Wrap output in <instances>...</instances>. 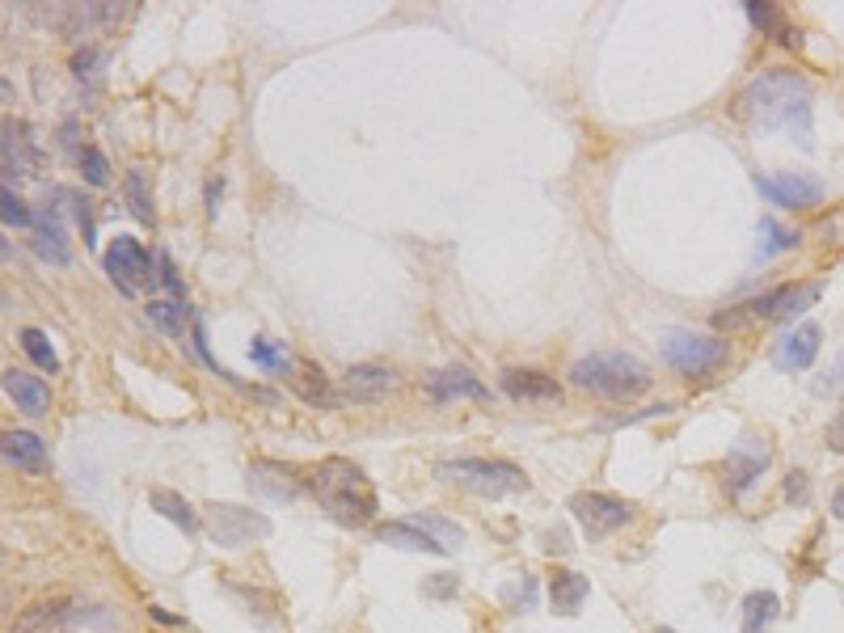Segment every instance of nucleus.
I'll list each match as a JSON object with an SVG mask.
<instances>
[{
    "mask_svg": "<svg viewBox=\"0 0 844 633\" xmlns=\"http://www.w3.org/2000/svg\"><path fill=\"white\" fill-rule=\"evenodd\" d=\"M832 516L844 523V482L836 486V495H832Z\"/></svg>",
    "mask_w": 844,
    "mask_h": 633,
    "instance_id": "45",
    "label": "nucleus"
},
{
    "mask_svg": "<svg viewBox=\"0 0 844 633\" xmlns=\"http://www.w3.org/2000/svg\"><path fill=\"white\" fill-rule=\"evenodd\" d=\"M144 313H148V321L165 334V338H187V304L182 301H153L144 304Z\"/></svg>",
    "mask_w": 844,
    "mask_h": 633,
    "instance_id": "25",
    "label": "nucleus"
},
{
    "mask_svg": "<svg viewBox=\"0 0 844 633\" xmlns=\"http://www.w3.org/2000/svg\"><path fill=\"white\" fill-rule=\"evenodd\" d=\"M123 194H127V203H132V212H136L139 224L157 221V212H153V194H148V186H144V173H139V169H132V173H127V182H123Z\"/></svg>",
    "mask_w": 844,
    "mask_h": 633,
    "instance_id": "32",
    "label": "nucleus"
},
{
    "mask_svg": "<svg viewBox=\"0 0 844 633\" xmlns=\"http://www.w3.org/2000/svg\"><path fill=\"white\" fill-rule=\"evenodd\" d=\"M68 612H72L68 600H38V604H30L26 612H18L13 633H47L52 625H64Z\"/></svg>",
    "mask_w": 844,
    "mask_h": 633,
    "instance_id": "22",
    "label": "nucleus"
},
{
    "mask_svg": "<svg viewBox=\"0 0 844 633\" xmlns=\"http://www.w3.org/2000/svg\"><path fill=\"white\" fill-rule=\"evenodd\" d=\"M161 283H165V287H169V292H173V296H187V283L178 279V271H173V262H169L165 253H161Z\"/></svg>",
    "mask_w": 844,
    "mask_h": 633,
    "instance_id": "43",
    "label": "nucleus"
},
{
    "mask_svg": "<svg viewBox=\"0 0 844 633\" xmlns=\"http://www.w3.org/2000/svg\"><path fill=\"white\" fill-rule=\"evenodd\" d=\"M423 388H427V397H431L436 406H452V402H491V388L482 385L469 368H439V372H431V376L423 381Z\"/></svg>",
    "mask_w": 844,
    "mask_h": 633,
    "instance_id": "11",
    "label": "nucleus"
},
{
    "mask_svg": "<svg viewBox=\"0 0 844 633\" xmlns=\"http://www.w3.org/2000/svg\"><path fill=\"white\" fill-rule=\"evenodd\" d=\"M663 633H672V630H663Z\"/></svg>",
    "mask_w": 844,
    "mask_h": 633,
    "instance_id": "47",
    "label": "nucleus"
},
{
    "mask_svg": "<svg viewBox=\"0 0 844 633\" xmlns=\"http://www.w3.org/2000/svg\"><path fill=\"white\" fill-rule=\"evenodd\" d=\"M747 18H752V26L781 34L777 43H786V47H794V43H798V30H790L786 22H781V9H777V4H768V0H747Z\"/></svg>",
    "mask_w": 844,
    "mask_h": 633,
    "instance_id": "28",
    "label": "nucleus"
},
{
    "mask_svg": "<svg viewBox=\"0 0 844 633\" xmlns=\"http://www.w3.org/2000/svg\"><path fill=\"white\" fill-rule=\"evenodd\" d=\"M781 495L790 498V502H798V507H807V502H811V482H807V473H802V468L786 473V486H781Z\"/></svg>",
    "mask_w": 844,
    "mask_h": 633,
    "instance_id": "37",
    "label": "nucleus"
},
{
    "mask_svg": "<svg viewBox=\"0 0 844 633\" xmlns=\"http://www.w3.org/2000/svg\"><path fill=\"white\" fill-rule=\"evenodd\" d=\"M98 64H102V52H98V47H81V52H77V56H72V72H77V77H81V81H89V77H93V68H98Z\"/></svg>",
    "mask_w": 844,
    "mask_h": 633,
    "instance_id": "41",
    "label": "nucleus"
},
{
    "mask_svg": "<svg viewBox=\"0 0 844 633\" xmlns=\"http://www.w3.org/2000/svg\"><path fill=\"white\" fill-rule=\"evenodd\" d=\"M659 351H663V359L680 376H697V381H706V376L722 372L731 363V347L722 338L701 330H684V326H672V330L659 334Z\"/></svg>",
    "mask_w": 844,
    "mask_h": 633,
    "instance_id": "5",
    "label": "nucleus"
},
{
    "mask_svg": "<svg viewBox=\"0 0 844 633\" xmlns=\"http://www.w3.org/2000/svg\"><path fill=\"white\" fill-rule=\"evenodd\" d=\"M59 199L72 203V216H77V224H81L85 246H93V207H89V199H81L77 191H59Z\"/></svg>",
    "mask_w": 844,
    "mask_h": 633,
    "instance_id": "35",
    "label": "nucleus"
},
{
    "mask_svg": "<svg viewBox=\"0 0 844 633\" xmlns=\"http://www.w3.org/2000/svg\"><path fill=\"white\" fill-rule=\"evenodd\" d=\"M304 486L342 528H368L376 520V490H372L368 473L347 456H329L322 465H313Z\"/></svg>",
    "mask_w": 844,
    "mask_h": 633,
    "instance_id": "2",
    "label": "nucleus"
},
{
    "mask_svg": "<svg viewBox=\"0 0 844 633\" xmlns=\"http://www.w3.org/2000/svg\"><path fill=\"white\" fill-rule=\"evenodd\" d=\"M739 114L752 118L761 132H786L802 148H815V123H811V84L798 72L773 68L739 93Z\"/></svg>",
    "mask_w": 844,
    "mask_h": 633,
    "instance_id": "1",
    "label": "nucleus"
},
{
    "mask_svg": "<svg viewBox=\"0 0 844 633\" xmlns=\"http://www.w3.org/2000/svg\"><path fill=\"white\" fill-rule=\"evenodd\" d=\"M503 393L519 406H558L562 385L545 372H503Z\"/></svg>",
    "mask_w": 844,
    "mask_h": 633,
    "instance_id": "15",
    "label": "nucleus"
},
{
    "mask_svg": "<svg viewBox=\"0 0 844 633\" xmlns=\"http://www.w3.org/2000/svg\"><path fill=\"white\" fill-rule=\"evenodd\" d=\"M819 347H823V330H819L815 321H798L794 330H786L777 338L773 363H777L781 372H807V368L815 363Z\"/></svg>",
    "mask_w": 844,
    "mask_h": 633,
    "instance_id": "12",
    "label": "nucleus"
},
{
    "mask_svg": "<svg viewBox=\"0 0 844 633\" xmlns=\"http://www.w3.org/2000/svg\"><path fill=\"white\" fill-rule=\"evenodd\" d=\"M676 406H667V402H659V406H646V410L638 414H621V418H604L599 427H633V422H642V418H663V414H672Z\"/></svg>",
    "mask_w": 844,
    "mask_h": 633,
    "instance_id": "39",
    "label": "nucleus"
},
{
    "mask_svg": "<svg viewBox=\"0 0 844 633\" xmlns=\"http://www.w3.org/2000/svg\"><path fill=\"white\" fill-rule=\"evenodd\" d=\"M571 516L578 520V528H583L592 541H604V536H612L617 528H626V523L633 520V507H629L626 498L583 490V495L571 498Z\"/></svg>",
    "mask_w": 844,
    "mask_h": 633,
    "instance_id": "7",
    "label": "nucleus"
},
{
    "mask_svg": "<svg viewBox=\"0 0 844 633\" xmlns=\"http://www.w3.org/2000/svg\"><path fill=\"white\" fill-rule=\"evenodd\" d=\"M376 541H381V545H397V550H414V553H439V557L448 553L436 536H427L418 523H409V520L381 523V528H376Z\"/></svg>",
    "mask_w": 844,
    "mask_h": 633,
    "instance_id": "20",
    "label": "nucleus"
},
{
    "mask_svg": "<svg viewBox=\"0 0 844 633\" xmlns=\"http://www.w3.org/2000/svg\"><path fill=\"white\" fill-rule=\"evenodd\" d=\"M393 388H397V372L384 363H355L342 376V397H351V402H381Z\"/></svg>",
    "mask_w": 844,
    "mask_h": 633,
    "instance_id": "14",
    "label": "nucleus"
},
{
    "mask_svg": "<svg viewBox=\"0 0 844 633\" xmlns=\"http://www.w3.org/2000/svg\"><path fill=\"white\" fill-rule=\"evenodd\" d=\"M436 477L461 486L477 498H503L528 490V477L524 468H516L511 461H486V456H461V461H443L436 465Z\"/></svg>",
    "mask_w": 844,
    "mask_h": 633,
    "instance_id": "4",
    "label": "nucleus"
},
{
    "mask_svg": "<svg viewBox=\"0 0 844 633\" xmlns=\"http://www.w3.org/2000/svg\"><path fill=\"white\" fill-rule=\"evenodd\" d=\"M571 381L596 397H608V402H633L651 388V368L629 351H592V355L574 359Z\"/></svg>",
    "mask_w": 844,
    "mask_h": 633,
    "instance_id": "3",
    "label": "nucleus"
},
{
    "mask_svg": "<svg viewBox=\"0 0 844 633\" xmlns=\"http://www.w3.org/2000/svg\"><path fill=\"white\" fill-rule=\"evenodd\" d=\"M828 448H832V452H841V456H844V406L836 410V418L828 422Z\"/></svg>",
    "mask_w": 844,
    "mask_h": 633,
    "instance_id": "42",
    "label": "nucleus"
},
{
    "mask_svg": "<svg viewBox=\"0 0 844 633\" xmlns=\"http://www.w3.org/2000/svg\"><path fill=\"white\" fill-rule=\"evenodd\" d=\"M4 461L22 473H47L52 456H47V443L30 431H4Z\"/></svg>",
    "mask_w": 844,
    "mask_h": 633,
    "instance_id": "18",
    "label": "nucleus"
},
{
    "mask_svg": "<svg viewBox=\"0 0 844 633\" xmlns=\"http://www.w3.org/2000/svg\"><path fill=\"white\" fill-rule=\"evenodd\" d=\"M511 608H516V612H532V608H537V583L528 575L511 587Z\"/></svg>",
    "mask_w": 844,
    "mask_h": 633,
    "instance_id": "40",
    "label": "nucleus"
},
{
    "mask_svg": "<svg viewBox=\"0 0 844 633\" xmlns=\"http://www.w3.org/2000/svg\"><path fill=\"white\" fill-rule=\"evenodd\" d=\"M153 617H157V621H161V625H182V621H178V617H169V612H165V608H153Z\"/></svg>",
    "mask_w": 844,
    "mask_h": 633,
    "instance_id": "46",
    "label": "nucleus"
},
{
    "mask_svg": "<svg viewBox=\"0 0 844 633\" xmlns=\"http://www.w3.org/2000/svg\"><path fill=\"white\" fill-rule=\"evenodd\" d=\"M587 596H592V583L583 575H574V570H558V575L549 578V600H553L558 617H578V608L587 604Z\"/></svg>",
    "mask_w": 844,
    "mask_h": 633,
    "instance_id": "19",
    "label": "nucleus"
},
{
    "mask_svg": "<svg viewBox=\"0 0 844 633\" xmlns=\"http://www.w3.org/2000/svg\"><path fill=\"white\" fill-rule=\"evenodd\" d=\"M768 461H773L768 443L756 440V436H739V443L727 452V490L735 498H743L756 486V477L768 468Z\"/></svg>",
    "mask_w": 844,
    "mask_h": 633,
    "instance_id": "9",
    "label": "nucleus"
},
{
    "mask_svg": "<svg viewBox=\"0 0 844 633\" xmlns=\"http://www.w3.org/2000/svg\"><path fill=\"white\" fill-rule=\"evenodd\" d=\"M4 393H9V402L22 414H30V418L47 414V406H52V388L43 385L38 376L22 372V368H9V372H4Z\"/></svg>",
    "mask_w": 844,
    "mask_h": 633,
    "instance_id": "17",
    "label": "nucleus"
},
{
    "mask_svg": "<svg viewBox=\"0 0 844 633\" xmlns=\"http://www.w3.org/2000/svg\"><path fill=\"white\" fill-rule=\"evenodd\" d=\"M0 203H4V224H18V228H34V216H30V207L13 194V186H4L0 194Z\"/></svg>",
    "mask_w": 844,
    "mask_h": 633,
    "instance_id": "36",
    "label": "nucleus"
},
{
    "mask_svg": "<svg viewBox=\"0 0 844 633\" xmlns=\"http://www.w3.org/2000/svg\"><path fill=\"white\" fill-rule=\"evenodd\" d=\"M207 536L216 550H246L254 541L271 536V520L262 511H249L237 502H207Z\"/></svg>",
    "mask_w": 844,
    "mask_h": 633,
    "instance_id": "6",
    "label": "nucleus"
},
{
    "mask_svg": "<svg viewBox=\"0 0 844 633\" xmlns=\"http://www.w3.org/2000/svg\"><path fill=\"white\" fill-rule=\"evenodd\" d=\"M452 591H457V578L452 575H431V583H427V596H436V600L452 596Z\"/></svg>",
    "mask_w": 844,
    "mask_h": 633,
    "instance_id": "44",
    "label": "nucleus"
},
{
    "mask_svg": "<svg viewBox=\"0 0 844 633\" xmlns=\"http://www.w3.org/2000/svg\"><path fill=\"white\" fill-rule=\"evenodd\" d=\"M106 275L123 287V292H139L148 279H153V258L148 249L139 246L136 237H114L106 249Z\"/></svg>",
    "mask_w": 844,
    "mask_h": 633,
    "instance_id": "8",
    "label": "nucleus"
},
{
    "mask_svg": "<svg viewBox=\"0 0 844 633\" xmlns=\"http://www.w3.org/2000/svg\"><path fill=\"white\" fill-rule=\"evenodd\" d=\"M81 173H85V182L89 186H106L110 182V161H106V152L102 148H81Z\"/></svg>",
    "mask_w": 844,
    "mask_h": 633,
    "instance_id": "34",
    "label": "nucleus"
},
{
    "mask_svg": "<svg viewBox=\"0 0 844 633\" xmlns=\"http://www.w3.org/2000/svg\"><path fill=\"white\" fill-rule=\"evenodd\" d=\"M64 633H119V617L110 608H72Z\"/></svg>",
    "mask_w": 844,
    "mask_h": 633,
    "instance_id": "26",
    "label": "nucleus"
},
{
    "mask_svg": "<svg viewBox=\"0 0 844 633\" xmlns=\"http://www.w3.org/2000/svg\"><path fill=\"white\" fill-rule=\"evenodd\" d=\"M34 253L52 267H68L72 262V246H68V228L59 221V212L47 207L38 221H34Z\"/></svg>",
    "mask_w": 844,
    "mask_h": 633,
    "instance_id": "16",
    "label": "nucleus"
},
{
    "mask_svg": "<svg viewBox=\"0 0 844 633\" xmlns=\"http://www.w3.org/2000/svg\"><path fill=\"white\" fill-rule=\"evenodd\" d=\"M781 617V600L773 591H747L743 596V633H768V625Z\"/></svg>",
    "mask_w": 844,
    "mask_h": 633,
    "instance_id": "23",
    "label": "nucleus"
},
{
    "mask_svg": "<svg viewBox=\"0 0 844 633\" xmlns=\"http://www.w3.org/2000/svg\"><path fill=\"white\" fill-rule=\"evenodd\" d=\"M811 388H815V397L841 393V388H844V351H841V359H836V363H832V368H828V372H823V376H819V381H815Z\"/></svg>",
    "mask_w": 844,
    "mask_h": 633,
    "instance_id": "38",
    "label": "nucleus"
},
{
    "mask_svg": "<svg viewBox=\"0 0 844 633\" xmlns=\"http://www.w3.org/2000/svg\"><path fill=\"white\" fill-rule=\"evenodd\" d=\"M249 359H254L258 368H267V372H279V368H288V363H292L288 347H283V342H271V338H254Z\"/></svg>",
    "mask_w": 844,
    "mask_h": 633,
    "instance_id": "33",
    "label": "nucleus"
},
{
    "mask_svg": "<svg viewBox=\"0 0 844 633\" xmlns=\"http://www.w3.org/2000/svg\"><path fill=\"white\" fill-rule=\"evenodd\" d=\"M18 342H22V351H26L43 372H59V355H55V347H52V338L43 330H34V326H22L18 330Z\"/></svg>",
    "mask_w": 844,
    "mask_h": 633,
    "instance_id": "29",
    "label": "nucleus"
},
{
    "mask_svg": "<svg viewBox=\"0 0 844 633\" xmlns=\"http://www.w3.org/2000/svg\"><path fill=\"white\" fill-rule=\"evenodd\" d=\"M30 136H34V132H30L26 123L4 118V144H0V152H4V178H9V182H13V178H34V173L43 169V148Z\"/></svg>",
    "mask_w": 844,
    "mask_h": 633,
    "instance_id": "13",
    "label": "nucleus"
},
{
    "mask_svg": "<svg viewBox=\"0 0 844 633\" xmlns=\"http://www.w3.org/2000/svg\"><path fill=\"white\" fill-rule=\"evenodd\" d=\"M148 502H153V511H161V516H165L169 523H178V528H182L187 536H194V532L203 528L199 511H194L191 502L178 495V490H161V486H157V490H148Z\"/></svg>",
    "mask_w": 844,
    "mask_h": 633,
    "instance_id": "21",
    "label": "nucleus"
},
{
    "mask_svg": "<svg viewBox=\"0 0 844 633\" xmlns=\"http://www.w3.org/2000/svg\"><path fill=\"white\" fill-rule=\"evenodd\" d=\"M409 523H418L427 536H436L443 550L452 553V550H461L464 545V532H461V523H452V520H443V516H409Z\"/></svg>",
    "mask_w": 844,
    "mask_h": 633,
    "instance_id": "30",
    "label": "nucleus"
},
{
    "mask_svg": "<svg viewBox=\"0 0 844 633\" xmlns=\"http://www.w3.org/2000/svg\"><path fill=\"white\" fill-rule=\"evenodd\" d=\"M761 194H768L773 207H815L823 199V182L811 173H756Z\"/></svg>",
    "mask_w": 844,
    "mask_h": 633,
    "instance_id": "10",
    "label": "nucleus"
},
{
    "mask_svg": "<svg viewBox=\"0 0 844 633\" xmlns=\"http://www.w3.org/2000/svg\"><path fill=\"white\" fill-rule=\"evenodd\" d=\"M288 477L292 473L283 465H274V461H254L249 465V490H262V495L271 498H296V486Z\"/></svg>",
    "mask_w": 844,
    "mask_h": 633,
    "instance_id": "24",
    "label": "nucleus"
},
{
    "mask_svg": "<svg viewBox=\"0 0 844 633\" xmlns=\"http://www.w3.org/2000/svg\"><path fill=\"white\" fill-rule=\"evenodd\" d=\"M794 246H798V233L781 228L773 216H764L761 221V262L764 258H777V253H786V249H794Z\"/></svg>",
    "mask_w": 844,
    "mask_h": 633,
    "instance_id": "31",
    "label": "nucleus"
},
{
    "mask_svg": "<svg viewBox=\"0 0 844 633\" xmlns=\"http://www.w3.org/2000/svg\"><path fill=\"white\" fill-rule=\"evenodd\" d=\"M292 385H296L300 397H304V402H313V406H334V402H338V397L329 393L322 368H317V363H308V359L300 363V376L292 381Z\"/></svg>",
    "mask_w": 844,
    "mask_h": 633,
    "instance_id": "27",
    "label": "nucleus"
}]
</instances>
